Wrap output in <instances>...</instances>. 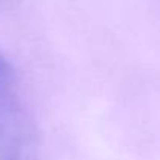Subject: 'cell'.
Here are the masks:
<instances>
[{
  "mask_svg": "<svg viewBox=\"0 0 160 160\" xmlns=\"http://www.w3.org/2000/svg\"><path fill=\"white\" fill-rule=\"evenodd\" d=\"M0 160H39V137L14 88H0Z\"/></svg>",
  "mask_w": 160,
  "mask_h": 160,
  "instance_id": "cell-1",
  "label": "cell"
},
{
  "mask_svg": "<svg viewBox=\"0 0 160 160\" xmlns=\"http://www.w3.org/2000/svg\"><path fill=\"white\" fill-rule=\"evenodd\" d=\"M16 85V74L11 63L0 52V88H14Z\"/></svg>",
  "mask_w": 160,
  "mask_h": 160,
  "instance_id": "cell-2",
  "label": "cell"
}]
</instances>
